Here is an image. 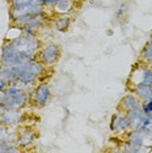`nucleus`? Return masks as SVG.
Instances as JSON below:
<instances>
[{
    "label": "nucleus",
    "instance_id": "nucleus-6",
    "mask_svg": "<svg viewBox=\"0 0 152 153\" xmlns=\"http://www.w3.org/2000/svg\"><path fill=\"white\" fill-rule=\"evenodd\" d=\"M51 97V88L47 82H39L32 92V103L37 107H43Z\"/></svg>",
    "mask_w": 152,
    "mask_h": 153
},
{
    "label": "nucleus",
    "instance_id": "nucleus-7",
    "mask_svg": "<svg viewBox=\"0 0 152 153\" xmlns=\"http://www.w3.org/2000/svg\"><path fill=\"white\" fill-rule=\"evenodd\" d=\"M9 15H11V20H15L20 16H26V15L38 16V15H46V13H45V7L41 4V3L33 1V3H30V4L20 7V8L11 9Z\"/></svg>",
    "mask_w": 152,
    "mask_h": 153
},
{
    "label": "nucleus",
    "instance_id": "nucleus-24",
    "mask_svg": "<svg viewBox=\"0 0 152 153\" xmlns=\"http://www.w3.org/2000/svg\"><path fill=\"white\" fill-rule=\"evenodd\" d=\"M144 130H146L148 134H150L151 136H152V118H150V122L147 123V126H146V128H144Z\"/></svg>",
    "mask_w": 152,
    "mask_h": 153
},
{
    "label": "nucleus",
    "instance_id": "nucleus-1",
    "mask_svg": "<svg viewBox=\"0 0 152 153\" xmlns=\"http://www.w3.org/2000/svg\"><path fill=\"white\" fill-rule=\"evenodd\" d=\"M41 42L36 33L24 32L15 39L5 41L1 46V65L16 67L37 58L41 48Z\"/></svg>",
    "mask_w": 152,
    "mask_h": 153
},
{
    "label": "nucleus",
    "instance_id": "nucleus-30",
    "mask_svg": "<svg viewBox=\"0 0 152 153\" xmlns=\"http://www.w3.org/2000/svg\"><path fill=\"white\" fill-rule=\"evenodd\" d=\"M8 1H9V0H8Z\"/></svg>",
    "mask_w": 152,
    "mask_h": 153
},
{
    "label": "nucleus",
    "instance_id": "nucleus-16",
    "mask_svg": "<svg viewBox=\"0 0 152 153\" xmlns=\"http://www.w3.org/2000/svg\"><path fill=\"white\" fill-rule=\"evenodd\" d=\"M71 25V17L68 15H58L54 19V27L59 32H66Z\"/></svg>",
    "mask_w": 152,
    "mask_h": 153
},
{
    "label": "nucleus",
    "instance_id": "nucleus-13",
    "mask_svg": "<svg viewBox=\"0 0 152 153\" xmlns=\"http://www.w3.org/2000/svg\"><path fill=\"white\" fill-rule=\"evenodd\" d=\"M142 105H143V102L131 92V93L125 94L122 98H121L119 105H118V110L123 111V113H127V111H131V110L142 109Z\"/></svg>",
    "mask_w": 152,
    "mask_h": 153
},
{
    "label": "nucleus",
    "instance_id": "nucleus-22",
    "mask_svg": "<svg viewBox=\"0 0 152 153\" xmlns=\"http://www.w3.org/2000/svg\"><path fill=\"white\" fill-rule=\"evenodd\" d=\"M59 0H42V5L46 8V7H54Z\"/></svg>",
    "mask_w": 152,
    "mask_h": 153
},
{
    "label": "nucleus",
    "instance_id": "nucleus-12",
    "mask_svg": "<svg viewBox=\"0 0 152 153\" xmlns=\"http://www.w3.org/2000/svg\"><path fill=\"white\" fill-rule=\"evenodd\" d=\"M22 118H24V114L20 111V109H5V110H3L0 123L12 128L21 123Z\"/></svg>",
    "mask_w": 152,
    "mask_h": 153
},
{
    "label": "nucleus",
    "instance_id": "nucleus-3",
    "mask_svg": "<svg viewBox=\"0 0 152 153\" xmlns=\"http://www.w3.org/2000/svg\"><path fill=\"white\" fill-rule=\"evenodd\" d=\"M130 88L139 85H152V64L143 62H136L131 68L129 77H127Z\"/></svg>",
    "mask_w": 152,
    "mask_h": 153
},
{
    "label": "nucleus",
    "instance_id": "nucleus-20",
    "mask_svg": "<svg viewBox=\"0 0 152 153\" xmlns=\"http://www.w3.org/2000/svg\"><path fill=\"white\" fill-rule=\"evenodd\" d=\"M11 143L12 141H9V140L0 143V153H7V152H8V147H9V144H11Z\"/></svg>",
    "mask_w": 152,
    "mask_h": 153
},
{
    "label": "nucleus",
    "instance_id": "nucleus-19",
    "mask_svg": "<svg viewBox=\"0 0 152 153\" xmlns=\"http://www.w3.org/2000/svg\"><path fill=\"white\" fill-rule=\"evenodd\" d=\"M142 110H143L144 114H147V115L150 117L152 114V100L147 101V102H143V105H142Z\"/></svg>",
    "mask_w": 152,
    "mask_h": 153
},
{
    "label": "nucleus",
    "instance_id": "nucleus-17",
    "mask_svg": "<svg viewBox=\"0 0 152 153\" xmlns=\"http://www.w3.org/2000/svg\"><path fill=\"white\" fill-rule=\"evenodd\" d=\"M139 60L147 64H152V39L147 41L146 45L142 47L139 54Z\"/></svg>",
    "mask_w": 152,
    "mask_h": 153
},
{
    "label": "nucleus",
    "instance_id": "nucleus-10",
    "mask_svg": "<svg viewBox=\"0 0 152 153\" xmlns=\"http://www.w3.org/2000/svg\"><path fill=\"white\" fill-rule=\"evenodd\" d=\"M110 130L115 134H126L130 130L129 118H127L126 113L119 111V113L113 114L112 119H110Z\"/></svg>",
    "mask_w": 152,
    "mask_h": 153
},
{
    "label": "nucleus",
    "instance_id": "nucleus-23",
    "mask_svg": "<svg viewBox=\"0 0 152 153\" xmlns=\"http://www.w3.org/2000/svg\"><path fill=\"white\" fill-rule=\"evenodd\" d=\"M8 85H9V82H8V81H5V80L3 79L1 81H0V93L4 92V90L7 89V86H8Z\"/></svg>",
    "mask_w": 152,
    "mask_h": 153
},
{
    "label": "nucleus",
    "instance_id": "nucleus-2",
    "mask_svg": "<svg viewBox=\"0 0 152 153\" xmlns=\"http://www.w3.org/2000/svg\"><path fill=\"white\" fill-rule=\"evenodd\" d=\"M46 71V65L38 59H33L26 63H22L15 67L16 75V84L21 85L22 88H29L33 86L34 82L38 81L43 76Z\"/></svg>",
    "mask_w": 152,
    "mask_h": 153
},
{
    "label": "nucleus",
    "instance_id": "nucleus-14",
    "mask_svg": "<svg viewBox=\"0 0 152 153\" xmlns=\"http://www.w3.org/2000/svg\"><path fill=\"white\" fill-rule=\"evenodd\" d=\"M131 92L139 98L142 102H147L152 100V85H139L130 88Z\"/></svg>",
    "mask_w": 152,
    "mask_h": 153
},
{
    "label": "nucleus",
    "instance_id": "nucleus-5",
    "mask_svg": "<svg viewBox=\"0 0 152 153\" xmlns=\"http://www.w3.org/2000/svg\"><path fill=\"white\" fill-rule=\"evenodd\" d=\"M60 58V47L54 42L45 43L41 46L39 53L37 55V59L46 65V67H51L59 60Z\"/></svg>",
    "mask_w": 152,
    "mask_h": 153
},
{
    "label": "nucleus",
    "instance_id": "nucleus-15",
    "mask_svg": "<svg viewBox=\"0 0 152 153\" xmlns=\"http://www.w3.org/2000/svg\"><path fill=\"white\" fill-rule=\"evenodd\" d=\"M74 0H59L54 5V12L57 15H68L74 9Z\"/></svg>",
    "mask_w": 152,
    "mask_h": 153
},
{
    "label": "nucleus",
    "instance_id": "nucleus-18",
    "mask_svg": "<svg viewBox=\"0 0 152 153\" xmlns=\"http://www.w3.org/2000/svg\"><path fill=\"white\" fill-rule=\"evenodd\" d=\"M9 128L11 127H7L4 124L0 123V143L7 141V140L13 141V136L9 134Z\"/></svg>",
    "mask_w": 152,
    "mask_h": 153
},
{
    "label": "nucleus",
    "instance_id": "nucleus-21",
    "mask_svg": "<svg viewBox=\"0 0 152 153\" xmlns=\"http://www.w3.org/2000/svg\"><path fill=\"white\" fill-rule=\"evenodd\" d=\"M125 12H126V5L122 4V5H121L119 8H118V11L115 12V17H117V19H121V17L125 15Z\"/></svg>",
    "mask_w": 152,
    "mask_h": 153
},
{
    "label": "nucleus",
    "instance_id": "nucleus-27",
    "mask_svg": "<svg viewBox=\"0 0 152 153\" xmlns=\"http://www.w3.org/2000/svg\"><path fill=\"white\" fill-rule=\"evenodd\" d=\"M38 1H41V3H42V0H38Z\"/></svg>",
    "mask_w": 152,
    "mask_h": 153
},
{
    "label": "nucleus",
    "instance_id": "nucleus-8",
    "mask_svg": "<svg viewBox=\"0 0 152 153\" xmlns=\"http://www.w3.org/2000/svg\"><path fill=\"white\" fill-rule=\"evenodd\" d=\"M0 102L3 103V107L5 109H21L26 102H29V93L26 90H22L21 93L12 97H3L0 94Z\"/></svg>",
    "mask_w": 152,
    "mask_h": 153
},
{
    "label": "nucleus",
    "instance_id": "nucleus-4",
    "mask_svg": "<svg viewBox=\"0 0 152 153\" xmlns=\"http://www.w3.org/2000/svg\"><path fill=\"white\" fill-rule=\"evenodd\" d=\"M126 143L131 147L136 148L139 152L148 151L150 148H147L152 143V136L144 130H129L126 132Z\"/></svg>",
    "mask_w": 152,
    "mask_h": 153
},
{
    "label": "nucleus",
    "instance_id": "nucleus-25",
    "mask_svg": "<svg viewBox=\"0 0 152 153\" xmlns=\"http://www.w3.org/2000/svg\"><path fill=\"white\" fill-rule=\"evenodd\" d=\"M3 68H4V67H3V65L0 64V81L3 80Z\"/></svg>",
    "mask_w": 152,
    "mask_h": 153
},
{
    "label": "nucleus",
    "instance_id": "nucleus-26",
    "mask_svg": "<svg viewBox=\"0 0 152 153\" xmlns=\"http://www.w3.org/2000/svg\"><path fill=\"white\" fill-rule=\"evenodd\" d=\"M1 114H3V111H0V120H1Z\"/></svg>",
    "mask_w": 152,
    "mask_h": 153
},
{
    "label": "nucleus",
    "instance_id": "nucleus-9",
    "mask_svg": "<svg viewBox=\"0 0 152 153\" xmlns=\"http://www.w3.org/2000/svg\"><path fill=\"white\" fill-rule=\"evenodd\" d=\"M126 115L129 118L130 130H143V128H146L147 123L150 122V118H151L147 114H144L142 109L127 111Z\"/></svg>",
    "mask_w": 152,
    "mask_h": 153
},
{
    "label": "nucleus",
    "instance_id": "nucleus-29",
    "mask_svg": "<svg viewBox=\"0 0 152 153\" xmlns=\"http://www.w3.org/2000/svg\"><path fill=\"white\" fill-rule=\"evenodd\" d=\"M150 117H151V118H152V114H151V115H150Z\"/></svg>",
    "mask_w": 152,
    "mask_h": 153
},
{
    "label": "nucleus",
    "instance_id": "nucleus-11",
    "mask_svg": "<svg viewBox=\"0 0 152 153\" xmlns=\"http://www.w3.org/2000/svg\"><path fill=\"white\" fill-rule=\"evenodd\" d=\"M36 141V131L32 127H22L21 130L17 132V136L15 143L21 149H26L32 147Z\"/></svg>",
    "mask_w": 152,
    "mask_h": 153
},
{
    "label": "nucleus",
    "instance_id": "nucleus-28",
    "mask_svg": "<svg viewBox=\"0 0 152 153\" xmlns=\"http://www.w3.org/2000/svg\"><path fill=\"white\" fill-rule=\"evenodd\" d=\"M151 39H152V33H151Z\"/></svg>",
    "mask_w": 152,
    "mask_h": 153
}]
</instances>
